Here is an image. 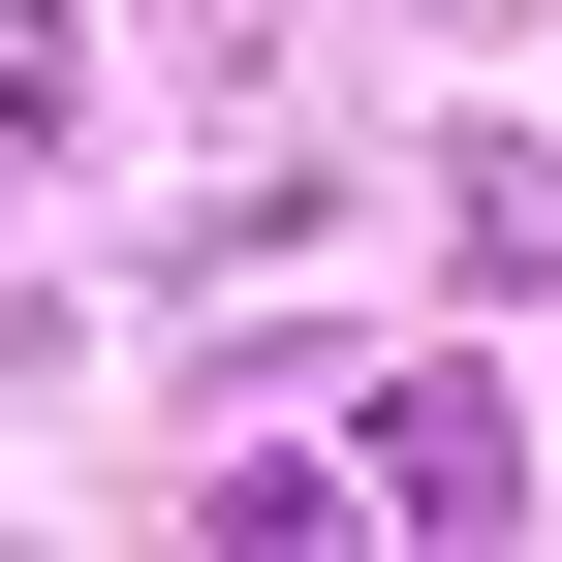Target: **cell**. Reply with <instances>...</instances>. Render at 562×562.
I'll return each mask as SVG.
<instances>
[{"label": "cell", "instance_id": "6da1fadb", "mask_svg": "<svg viewBox=\"0 0 562 562\" xmlns=\"http://www.w3.org/2000/svg\"><path fill=\"white\" fill-rule=\"evenodd\" d=\"M375 501H406V531H469V501H501V406H469V375H406V406H375Z\"/></svg>", "mask_w": 562, "mask_h": 562}]
</instances>
